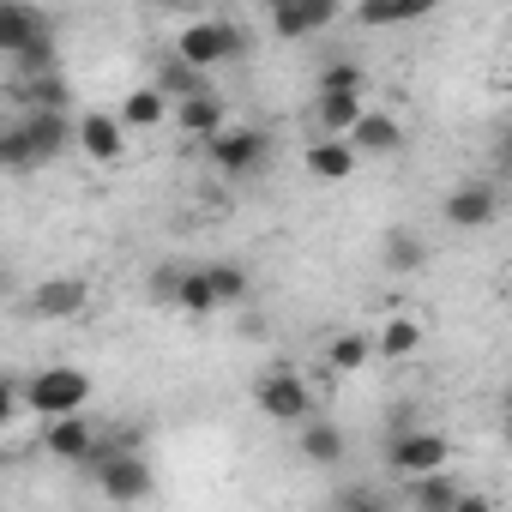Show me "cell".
Segmentation results:
<instances>
[{
  "mask_svg": "<svg viewBox=\"0 0 512 512\" xmlns=\"http://www.w3.org/2000/svg\"><path fill=\"white\" fill-rule=\"evenodd\" d=\"M67 145H79V127L61 109H31L25 121H13L7 133H0V163H7V169H31V163L61 157Z\"/></svg>",
  "mask_w": 512,
  "mask_h": 512,
  "instance_id": "cell-1",
  "label": "cell"
},
{
  "mask_svg": "<svg viewBox=\"0 0 512 512\" xmlns=\"http://www.w3.org/2000/svg\"><path fill=\"white\" fill-rule=\"evenodd\" d=\"M91 470H97V494L103 500H115V506H139L157 482H151V458L133 446V434H121V440H97V452H91Z\"/></svg>",
  "mask_w": 512,
  "mask_h": 512,
  "instance_id": "cell-2",
  "label": "cell"
},
{
  "mask_svg": "<svg viewBox=\"0 0 512 512\" xmlns=\"http://www.w3.org/2000/svg\"><path fill=\"white\" fill-rule=\"evenodd\" d=\"M25 404L43 416V422H61V416H85L91 404V374L73 368V362H49L43 374L25 380Z\"/></svg>",
  "mask_w": 512,
  "mask_h": 512,
  "instance_id": "cell-3",
  "label": "cell"
},
{
  "mask_svg": "<svg viewBox=\"0 0 512 512\" xmlns=\"http://www.w3.org/2000/svg\"><path fill=\"white\" fill-rule=\"evenodd\" d=\"M446 458H452V440H446L440 428H410V434H392V440H386V470H392V476H410V482L440 476Z\"/></svg>",
  "mask_w": 512,
  "mask_h": 512,
  "instance_id": "cell-4",
  "label": "cell"
},
{
  "mask_svg": "<svg viewBox=\"0 0 512 512\" xmlns=\"http://www.w3.org/2000/svg\"><path fill=\"white\" fill-rule=\"evenodd\" d=\"M247 49V37L229 25V19H193L181 37H175V61H187L193 73H205V67H217V61H229V55H241Z\"/></svg>",
  "mask_w": 512,
  "mask_h": 512,
  "instance_id": "cell-5",
  "label": "cell"
},
{
  "mask_svg": "<svg viewBox=\"0 0 512 512\" xmlns=\"http://www.w3.org/2000/svg\"><path fill=\"white\" fill-rule=\"evenodd\" d=\"M253 404H260L272 422H284V428H308V422H314L308 380H302V374H290V368H272V374H260V386H253Z\"/></svg>",
  "mask_w": 512,
  "mask_h": 512,
  "instance_id": "cell-6",
  "label": "cell"
},
{
  "mask_svg": "<svg viewBox=\"0 0 512 512\" xmlns=\"http://www.w3.org/2000/svg\"><path fill=\"white\" fill-rule=\"evenodd\" d=\"M211 163L229 175V181H241V175H253V169H260L266 163V151H272V139L260 133V127H229V133H217L211 145Z\"/></svg>",
  "mask_w": 512,
  "mask_h": 512,
  "instance_id": "cell-7",
  "label": "cell"
},
{
  "mask_svg": "<svg viewBox=\"0 0 512 512\" xmlns=\"http://www.w3.org/2000/svg\"><path fill=\"white\" fill-rule=\"evenodd\" d=\"M446 223L452 229H488L494 223V211H500V199H494V187L488 181H464V187H452L446 193Z\"/></svg>",
  "mask_w": 512,
  "mask_h": 512,
  "instance_id": "cell-8",
  "label": "cell"
},
{
  "mask_svg": "<svg viewBox=\"0 0 512 512\" xmlns=\"http://www.w3.org/2000/svg\"><path fill=\"white\" fill-rule=\"evenodd\" d=\"M55 31H49V19L37 13V7H19V0H13V7H0V49H7L13 61L19 55H31L37 43H49Z\"/></svg>",
  "mask_w": 512,
  "mask_h": 512,
  "instance_id": "cell-9",
  "label": "cell"
},
{
  "mask_svg": "<svg viewBox=\"0 0 512 512\" xmlns=\"http://www.w3.org/2000/svg\"><path fill=\"white\" fill-rule=\"evenodd\" d=\"M97 440H103V434H97L85 416H61V422H43V446H49L55 458H67V464H91Z\"/></svg>",
  "mask_w": 512,
  "mask_h": 512,
  "instance_id": "cell-10",
  "label": "cell"
},
{
  "mask_svg": "<svg viewBox=\"0 0 512 512\" xmlns=\"http://www.w3.org/2000/svg\"><path fill=\"white\" fill-rule=\"evenodd\" d=\"M85 302H91L85 278H49V284L31 296V314H37V320H79Z\"/></svg>",
  "mask_w": 512,
  "mask_h": 512,
  "instance_id": "cell-11",
  "label": "cell"
},
{
  "mask_svg": "<svg viewBox=\"0 0 512 512\" xmlns=\"http://www.w3.org/2000/svg\"><path fill=\"white\" fill-rule=\"evenodd\" d=\"M175 121H181V133L187 139H199V145H211L217 133H229V109H223V97H187V103H175Z\"/></svg>",
  "mask_w": 512,
  "mask_h": 512,
  "instance_id": "cell-12",
  "label": "cell"
},
{
  "mask_svg": "<svg viewBox=\"0 0 512 512\" xmlns=\"http://www.w3.org/2000/svg\"><path fill=\"white\" fill-rule=\"evenodd\" d=\"M79 151H85L91 163H115V157L127 151V121H121V115H85V121H79Z\"/></svg>",
  "mask_w": 512,
  "mask_h": 512,
  "instance_id": "cell-13",
  "label": "cell"
},
{
  "mask_svg": "<svg viewBox=\"0 0 512 512\" xmlns=\"http://www.w3.org/2000/svg\"><path fill=\"white\" fill-rule=\"evenodd\" d=\"M350 145H356V157H392V151H404V121L386 109H368L362 127L350 133Z\"/></svg>",
  "mask_w": 512,
  "mask_h": 512,
  "instance_id": "cell-14",
  "label": "cell"
},
{
  "mask_svg": "<svg viewBox=\"0 0 512 512\" xmlns=\"http://www.w3.org/2000/svg\"><path fill=\"white\" fill-rule=\"evenodd\" d=\"M338 19V7H326V0H290V7H272V31L278 37H314V31H326Z\"/></svg>",
  "mask_w": 512,
  "mask_h": 512,
  "instance_id": "cell-15",
  "label": "cell"
},
{
  "mask_svg": "<svg viewBox=\"0 0 512 512\" xmlns=\"http://www.w3.org/2000/svg\"><path fill=\"white\" fill-rule=\"evenodd\" d=\"M302 163H308L314 181H350L356 175V145L350 139H314Z\"/></svg>",
  "mask_w": 512,
  "mask_h": 512,
  "instance_id": "cell-16",
  "label": "cell"
},
{
  "mask_svg": "<svg viewBox=\"0 0 512 512\" xmlns=\"http://www.w3.org/2000/svg\"><path fill=\"white\" fill-rule=\"evenodd\" d=\"M422 338H428V332H422V320H416V314H386V320H380V332H374V350H380L386 362H404V356H416V350H422Z\"/></svg>",
  "mask_w": 512,
  "mask_h": 512,
  "instance_id": "cell-17",
  "label": "cell"
},
{
  "mask_svg": "<svg viewBox=\"0 0 512 512\" xmlns=\"http://www.w3.org/2000/svg\"><path fill=\"white\" fill-rule=\"evenodd\" d=\"M380 260H386V272L410 278V272H422V266H428V241H422L416 229H392V235H386V247H380Z\"/></svg>",
  "mask_w": 512,
  "mask_h": 512,
  "instance_id": "cell-18",
  "label": "cell"
},
{
  "mask_svg": "<svg viewBox=\"0 0 512 512\" xmlns=\"http://www.w3.org/2000/svg\"><path fill=\"white\" fill-rule=\"evenodd\" d=\"M121 121L151 133V127H163V121H169V97H163L157 85H139V91H127V103H121Z\"/></svg>",
  "mask_w": 512,
  "mask_h": 512,
  "instance_id": "cell-19",
  "label": "cell"
},
{
  "mask_svg": "<svg viewBox=\"0 0 512 512\" xmlns=\"http://www.w3.org/2000/svg\"><path fill=\"white\" fill-rule=\"evenodd\" d=\"M362 97H320V139H350L362 127Z\"/></svg>",
  "mask_w": 512,
  "mask_h": 512,
  "instance_id": "cell-20",
  "label": "cell"
},
{
  "mask_svg": "<svg viewBox=\"0 0 512 512\" xmlns=\"http://www.w3.org/2000/svg\"><path fill=\"white\" fill-rule=\"evenodd\" d=\"M296 446H302V458H308V464H344V452H350V446H344V434H338L332 422H308V428L296 434Z\"/></svg>",
  "mask_w": 512,
  "mask_h": 512,
  "instance_id": "cell-21",
  "label": "cell"
},
{
  "mask_svg": "<svg viewBox=\"0 0 512 512\" xmlns=\"http://www.w3.org/2000/svg\"><path fill=\"white\" fill-rule=\"evenodd\" d=\"M368 356H374V338H362V332H338V338L326 344L332 374H362V368H368Z\"/></svg>",
  "mask_w": 512,
  "mask_h": 512,
  "instance_id": "cell-22",
  "label": "cell"
},
{
  "mask_svg": "<svg viewBox=\"0 0 512 512\" xmlns=\"http://www.w3.org/2000/svg\"><path fill=\"white\" fill-rule=\"evenodd\" d=\"M362 85H368V73L356 61H326L320 67V97H362Z\"/></svg>",
  "mask_w": 512,
  "mask_h": 512,
  "instance_id": "cell-23",
  "label": "cell"
},
{
  "mask_svg": "<svg viewBox=\"0 0 512 512\" xmlns=\"http://www.w3.org/2000/svg\"><path fill=\"white\" fill-rule=\"evenodd\" d=\"M458 500H464V488H458V482H452L446 470H440V476H422V482H416V512H452Z\"/></svg>",
  "mask_w": 512,
  "mask_h": 512,
  "instance_id": "cell-24",
  "label": "cell"
},
{
  "mask_svg": "<svg viewBox=\"0 0 512 512\" xmlns=\"http://www.w3.org/2000/svg\"><path fill=\"white\" fill-rule=\"evenodd\" d=\"M175 308H181V314H193V320L217 308V290H211V278H205V266L181 278V290H175Z\"/></svg>",
  "mask_w": 512,
  "mask_h": 512,
  "instance_id": "cell-25",
  "label": "cell"
},
{
  "mask_svg": "<svg viewBox=\"0 0 512 512\" xmlns=\"http://www.w3.org/2000/svg\"><path fill=\"white\" fill-rule=\"evenodd\" d=\"M211 290H217V308H241L247 302V272L241 266H205Z\"/></svg>",
  "mask_w": 512,
  "mask_h": 512,
  "instance_id": "cell-26",
  "label": "cell"
},
{
  "mask_svg": "<svg viewBox=\"0 0 512 512\" xmlns=\"http://www.w3.org/2000/svg\"><path fill=\"white\" fill-rule=\"evenodd\" d=\"M157 91H163V97H175V103L205 97V85H199V73H193L187 61H169V67H163V79H157Z\"/></svg>",
  "mask_w": 512,
  "mask_h": 512,
  "instance_id": "cell-27",
  "label": "cell"
},
{
  "mask_svg": "<svg viewBox=\"0 0 512 512\" xmlns=\"http://www.w3.org/2000/svg\"><path fill=\"white\" fill-rule=\"evenodd\" d=\"M67 97H73V91H67V79H61V73H49V79H31L19 103H31V109H67Z\"/></svg>",
  "mask_w": 512,
  "mask_h": 512,
  "instance_id": "cell-28",
  "label": "cell"
},
{
  "mask_svg": "<svg viewBox=\"0 0 512 512\" xmlns=\"http://www.w3.org/2000/svg\"><path fill=\"white\" fill-rule=\"evenodd\" d=\"M332 512H386V500H380V488H368V482H344V488L332 494Z\"/></svg>",
  "mask_w": 512,
  "mask_h": 512,
  "instance_id": "cell-29",
  "label": "cell"
},
{
  "mask_svg": "<svg viewBox=\"0 0 512 512\" xmlns=\"http://www.w3.org/2000/svg\"><path fill=\"white\" fill-rule=\"evenodd\" d=\"M422 13H428V7H422V0H404V7H362V13H356V19H362V25H374V31H380V25H416V19H422Z\"/></svg>",
  "mask_w": 512,
  "mask_h": 512,
  "instance_id": "cell-30",
  "label": "cell"
},
{
  "mask_svg": "<svg viewBox=\"0 0 512 512\" xmlns=\"http://www.w3.org/2000/svg\"><path fill=\"white\" fill-rule=\"evenodd\" d=\"M181 278H187V266H163V272L151 278V296H157V302H175V290H181Z\"/></svg>",
  "mask_w": 512,
  "mask_h": 512,
  "instance_id": "cell-31",
  "label": "cell"
},
{
  "mask_svg": "<svg viewBox=\"0 0 512 512\" xmlns=\"http://www.w3.org/2000/svg\"><path fill=\"white\" fill-rule=\"evenodd\" d=\"M452 512H494V500H488V494H464Z\"/></svg>",
  "mask_w": 512,
  "mask_h": 512,
  "instance_id": "cell-32",
  "label": "cell"
},
{
  "mask_svg": "<svg viewBox=\"0 0 512 512\" xmlns=\"http://www.w3.org/2000/svg\"><path fill=\"white\" fill-rule=\"evenodd\" d=\"M506 434H512V392H506Z\"/></svg>",
  "mask_w": 512,
  "mask_h": 512,
  "instance_id": "cell-33",
  "label": "cell"
},
{
  "mask_svg": "<svg viewBox=\"0 0 512 512\" xmlns=\"http://www.w3.org/2000/svg\"><path fill=\"white\" fill-rule=\"evenodd\" d=\"M506 151H512V127H506Z\"/></svg>",
  "mask_w": 512,
  "mask_h": 512,
  "instance_id": "cell-34",
  "label": "cell"
},
{
  "mask_svg": "<svg viewBox=\"0 0 512 512\" xmlns=\"http://www.w3.org/2000/svg\"><path fill=\"white\" fill-rule=\"evenodd\" d=\"M506 290H512V284H506Z\"/></svg>",
  "mask_w": 512,
  "mask_h": 512,
  "instance_id": "cell-35",
  "label": "cell"
}]
</instances>
